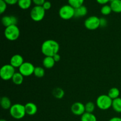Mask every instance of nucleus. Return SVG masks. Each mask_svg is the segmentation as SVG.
<instances>
[{
	"label": "nucleus",
	"mask_w": 121,
	"mask_h": 121,
	"mask_svg": "<svg viewBox=\"0 0 121 121\" xmlns=\"http://www.w3.org/2000/svg\"><path fill=\"white\" fill-rule=\"evenodd\" d=\"M59 49V44L54 40H46L43 43L41 47V52L45 56L53 57L57 54Z\"/></svg>",
	"instance_id": "obj_1"
},
{
	"label": "nucleus",
	"mask_w": 121,
	"mask_h": 121,
	"mask_svg": "<svg viewBox=\"0 0 121 121\" xmlns=\"http://www.w3.org/2000/svg\"><path fill=\"white\" fill-rule=\"evenodd\" d=\"M9 113L13 118L15 119H21L26 115L25 105L21 104H15L12 105L9 109Z\"/></svg>",
	"instance_id": "obj_2"
},
{
	"label": "nucleus",
	"mask_w": 121,
	"mask_h": 121,
	"mask_svg": "<svg viewBox=\"0 0 121 121\" xmlns=\"http://www.w3.org/2000/svg\"><path fill=\"white\" fill-rule=\"evenodd\" d=\"M112 100L108 95H101L96 99V106L103 111H106L112 107Z\"/></svg>",
	"instance_id": "obj_3"
},
{
	"label": "nucleus",
	"mask_w": 121,
	"mask_h": 121,
	"mask_svg": "<svg viewBox=\"0 0 121 121\" xmlns=\"http://www.w3.org/2000/svg\"><path fill=\"white\" fill-rule=\"evenodd\" d=\"M20 31L17 25H12L6 27L4 30V35L7 40L9 41H15L19 38Z\"/></svg>",
	"instance_id": "obj_4"
},
{
	"label": "nucleus",
	"mask_w": 121,
	"mask_h": 121,
	"mask_svg": "<svg viewBox=\"0 0 121 121\" xmlns=\"http://www.w3.org/2000/svg\"><path fill=\"white\" fill-rule=\"evenodd\" d=\"M15 68L10 64L5 65L0 70V76L4 80H9L12 79L13 76L15 74Z\"/></svg>",
	"instance_id": "obj_5"
},
{
	"label": "nucleus",
	"mask_w": 121,
	"mask_h": 121,
	"mask_svg": "<svg viewBox=\"0 0 121 121\" xmlns=\"http://www.w3.org/2000/svg\"><path fill=\"white\" fill-rule=\"evenodd\" d=\"M59 14L63 20H70L74 17V8L70 5H65L60 8Z\"/></svg>",
	"instance_id": "obj_6"
},
{
	"label": "nucleus",
	"mask_w": 121,
	"mask_h": 121,
	"mask_svg": "<svg viewBox=\"0 0 121 121\" xmlns=\"http://www.w3.org/2000/svg\"><path fill=\"white\" fill-rule=\"evenodd\" d=\"M46 10L43 6H37L33 7L30 12L31 18L35 22H39L43 20L45 16Z\"/></svg>",
	"instance_id": "obj_7"
},
{
	"label": "nucleus",
	"mask_w": 121,
	"mask_h": 121,
	"mask_svg": "<svg viewBox=\"0 0 121 121\" xmlns=\"http://www.w3.org/2000/svg\"><path fill=\"white\" fill-rule=\"evenodd\" d=\"M85 27L89 30H95L100 27V18L97 16H91L86 19Z\"/></svg>",
	"instance_id": "obj_8"
},
{
	"label": "nucleus",
	"mask_w": 121,
	"mask_h": 121,
	"mask_svg": "<svg viewBox=\"0 0 121 121\" xmlns=\"http://www.w3.org/2000/svg\"><path fill=\"white\" fill-rule=\"evenodd\" d=\"M34 69L35 67L31 63L24 62L19 67V72L24 77H27L34 74Z\"/></svg>",
	"instance_id": "obj_9"
},
{
	"label": "nucleus",
	"mask_w": 121,
	"mask_h": 121,
	"mask_svg": "<svg viewBox=\"0 0 121 121\" xmlns=\"http://www.w3.org/2000/svg\"><path fill=\"white\" fill-rule=\"evenodd\" d=\"M71 111L74 115L82 116L86 112L85 105L82 103L79 102L74 103L71 106Z\"/></svg>",
	"instance_id": "obj_10"
},
{
	"label": "nucleus",
	"mask_w": 121,
	"mask_h": 121,
	"mask_svg": "<svg viewBox=\"0 0 121 121\" xmlns=\"http://www.w3.org/2000/svg\"><path fill=\"white\" fill-rule=\"evenodd\" d=\"M1 22H2V25L6 28V27L12 26V25L17 24L18 19L16 17L13 16V15H11V16L5 15L2 18Z\"/></svg>",
	"instance_id": "obj_11"
},
{
	"label": "nucleus",
	"mask_w": 121,
	"mask_h": 121,
	"mask_svg": "<svg viewBox=\"0 0 121 121\" xmlns=\"http://www.w3.org/2000/svg\"><path fill=\"white\" fill-rule=\"evenodd\" d=\"M24 63L23 57L20 54H15L10 59V65L14 68H19Z\"/></svg>",
	"instance_id": "obj_12"
},
{
	"label": "nucleus",
	"mask_w": 121,
	"mask_h": 121,
	"mask_svg": "<svg viewBox=\"0 0 121 121\" xmlns=\"http://www.w3.org/2000/svg\"><path fill=\"white\" fill-rule=\"evenodd\" d=\"M26 114L30 116L35 115L37 112L38 108L37 105L33 102H28L25 105Z\"/></svg>",
	"instance_id": "obj_13"
},
{
	"label": "nucleus",
	"mask_w": 121,
	"mask_h": 121,
	"mask_svg": "<svg viewBox=\"0 0 121 121\" xmlns=\"http://www.w3.org/2000/svg\"><path fill=\"white\" fill-rule=\"evenodd\" d=\"M87 14V9L85 6L82 5L78 8H74V17H83Z\"/></svg>",
	"instance_id": "obj_14"
},
{
	"label": "nucleus",
	"mask_w": 121,
	"mask_h": 121,
	"mask_svg": "<svg viewBox=\"0 0 121 121\" xmlns=\"http://www.w3.org/2000/svg\"><path fill=\"white\" fill-rule=\"evenodd\" d=\"M55 61L53 57L46 56L43 60V65L46 69H51L55 65Z\"/></svg>",
	"instance_id": "obj_15"
},
{
	"label": "nucleus",
	"mask_w": 121,
	"mask_h": 121,
	"mask_svg": "<svg viewBox=\"0 0 121 121\" xmlns=\"http://www.w3.org/2000/svg\"><path fill=\"white\" fill-rule=\"evenodd\" d=\"M0 104H1L2 108L5 110L9 109L12 106L11 102L10 99L7 96H3L1 98Z\"/></svg>",
	"instance_id": "obj_16"
},
{
	"label": "nucleus",
	"mask_w": 121,
	"mask_h": 121,
	"mask_svg": "<svg viewBox=\"0 0 121 121\" xmlns=\"http://www.w3.org/2000/svg\"><path fill=\"white\" fill-rule=\"evenodd\" d=\"M110 6L112 11L116 13H121V0H115L111 2Z\"/></svg>",
	"instance_id": "obj_17"
},
{
	"label": "nucleus",
	"mask_w": 121,
	"mask_h": 121,
	"mask_svg": "<svg viewBox=\"0 0 121 121\" xmlns=\"http://www.w3.org/2000/svg\"><path fill=\"white\" fill-rule=\"evenodd\" d=\"M12 81L15 85H20L22 83L24 80V76L20 73V72H15V74L12 78Z\"/></svg>",
	"instance_id": "obj_18"
},
{
	"label": "nucleus",
	"mask_w": 121,
	"mask_h": 121,
	"mask_svg": "<svg viewBox=\"0 0 121 121\" xmlns=\"http://www.w3.org/2000/svg\"><path fill=\"white\" fill-rule=\"evenodd\" d=\"M112 108L117 113H121V98H118L112 101Z\"/></svg>",
	"instance_id": "obj_19"
},
{
	"label": "nucleus",
	"mask_w": 121,
	"mask_h": 121,
	"mask_svg": "<svg viewBox=\"0 0 121 121\" xmlns=\"http://www.w3.org/2000/svg\"><path fill=\"white\" fill-rule=\"evenodd\" d=\"M81 121H97L96 116L92 113L85 112L81 116L80 118Z\"/></svg>",
	"instance_id": "obj_20"
},
{
	"label": "nucleus",
	"mask_w": 121,
	"mask_h": 121,
	"mask_svg": "<svg viewBox=\"0 0 121 121\" xmlns=\"http://www.w3.org/2000/svg\"><path fill=\"white\" fill-rule=\"evenodd\" d=\"M32 0H18V5L19 7L22 9H27L31 5Z\"/></svg>",
	"instance_id": "obj_21"
},
{
	"label": "nucleus",
	"mask_w": 121,
	"mask_h": 121,
	"mask_svg": "<svg viewBox=\"0 0 121 121\" xmlns=\"http://www.w3.org/2000/svg\"><path fill=\"white\" fill-rule=\"evenodd\" d=\"M52 94L56 98L58 99H61L65 96V92L60 87H56V88L54 89L52 92Z\"/></svg>",
	"instance_id": "obj_22"
},
{
	"label": "nucleus",
	"mask_w": 121,
	"mask_h": 121,
	"mask_svg": "<svg viewBox=\"0 0 121 121\" xmlns=\"http://www.w3.org/2000/svg\"><path fill=\"white\" fill-rule=\"evenodd\" d=\"M119 95H120V91L118 89L117 87H112L111 89L109 91L108 94V95L112 99H117V98H119Z\"/></svg>",
	"instance_id": "obj_23"
},
{
	"label": "nucleus",
	"mask_w": 121,
	"mask_h": 121,
	"mask_svg": "<svg viewBox=\"0 0 121 121\" xmlns=\"http://www.w3.org/2000/svg\"><path fill=\"white\" fill-rule=\"evenodd\" d=\"M85 0H68L69 5L74 8H78L83 5Z\"/></svg>",
	"instance_id": "obj_24"
},
{
	"label": "nucleus",
	"mask_w": 121,
	"mask_h": 121,
	"mask_svg": "<svg viewBox=\"0 0 121 121\" xmlns=\"http://www.w3.org/2000/svg\"><path fill=\"white\" fill-rule=\"evenodd\" d=\"M34 74L35 77L39 78H43L45 74V70L43 67H35L34 69Z\"/></svg>",
	"instance_id": "obj_25"
},
{
	"label": "nucleus",
	"mask_w": 121,
	"mask_h": 121,
	"mask_svg": "<svg viewBox=\"0 0 121 121\" xmlns=\"http://www.w3.org/2000/svg\"><path fill=\"white\" fill-rule=\"evenodd\" d=\"M95 109V105L92 102H89L85 105V111L86 112L88 113H93Z\"/></svg>",
	"instance_id": "obj_26"
},
{
	"label": "nucleus",
	"mask_w": 121,
	"mask_h": 121,
	"mask_svg": "<svg viewBox=\"0 0 121 121\" xmlns=\"http://www.w3.org/2000/svg\"><path fill=\"white\" fill-rule=\"evenodd\" d=\"M112 9L110 5H104L100 9V12H101L102 14L104 15H108L110 14L112 12Z\"/></svg>",
	"instance_id": "obj_27"
},
{
	"label": "nucleus",
	"mask_w": 121,
	"mask_h": 121,
	"mask_svg": "<svg viewBox=\"0 0 121 121\" xmlns=\"http://www.w3.org/2000/svg\"><path fill=\"white\" fill-rule=\"evenodd\" d=\"M7 4L4 0H0V14H3L7 9Z\"/></svg>",
	"instance_id": "obj_28"
},
{
	"label": "nucleus",
	"mask_w": 121,
	"mask_h": 121,
	"mask_svg": "<svg viewBox=\"0 0 121 121\" xmlns=\"http://www.w3.org/2000/svg\"><path fill=\"white\" fill-rule=\"evenodd\" d=\"M108 25V21L106 18L102 17L100 18V27H106Z\"/></svg>",
	"instance_id": "obj_29"
},
{
	"label": "nucleus",
	"mask_w": 121,
	"mask_h": 121,
	"mask_svg": "<svg viewBox=\"0 0 121 121\" xmlns=\"http://www.w3.org/2000/svg\"><path fill=\"white\" fill-rule=\"evenodd\" d=\"M51 7H52V4L49 1H45L44 4L43 5V7L45 10H48L49 9H50Z\"/></svg>",
	"instance_id": "obj_30"
},
{
	"label": "nucleus",
	"mask_w": 121,
	"mask_h": 121,
	"mask_svg": "<svg viewBox=\"0 0 121 121\" xmlns=\"http://www.w3.org/2000/svg\"><path fill=\"white\" fill-rule=\"evenodd\" d=\"M33 3L37 6H43L45 2V0H32Z\"/></svg>",
	"instance_id": "obj_31"
},
{
	"label": "nucleus",
	"mask_w": 121,
	"mask_h": 121,
	"mask_svg": "<svg viewBox=\"0 0 121 121\" xmlns=\"http://www.w3.org/2000/svg\"><path fill=\"white\" fill-rule=\"evenodd\" d=\"M7 4L8 5H14L15 4L18 3V0H4Z\"/></svg>",
	"instance_id": "obj_32"
},
{
	"label": "nucleus",
	"mask_w": 121,
	"mask_h": 121,
	"mask_svg": "<svg viewBox=\"0 0 121 121\" xmlns=\"http://www.w3.org/2000/svg\"><path fill=\"white\" fill-rule=\"evenodd\" d=\"M53 57V59H54L55 62H59V61L60 60V59H61L60 54H59L58 53L57 54H56Z\"/></svg>",
	"instance_id": "obj_33"
},
{
	"label": "nucleus",
	"mask_w": 121,
	"mask_h": 121,
	"mask_svg": "<svg viewBox=\"0 0 121 121\" xmlns=\"http://www.w3.org/2000/svg\"><path fill=\"white\" fill-rule=\"evenodd\" d=\"M96 1L98 2V3L100 4L105 5L108 2H111V0H96Z\"/></svg>",
	"instance_id": "obj_34"
},
{
	"label": "nucleus",
	"mask_w": 121,
	"mask_h": 121,
	"mask_svg": "<svg viewBox=\"0 0 121 121\" xmlns=\"http://www.w3.org/2000/svg\"><path fill=\"white\" fill-rule=\"evenodd\" d=\"M109 121H121V118L120 117H113Z\"/></svg>",
	"instance_id": "obj_35"
},
{
	"label": "nucleus",
	"mask_w": 121,
	"mask_h": 121,
	"mask_svg": "<svg viewBox=\"0 0 121 121\" xmlns=\"http://www.w3.org/2000/svg\"><path fill=\"white\" fill-rule=\"evenodd\" d=\"M0 121H7L5 120V119H1V120H0Z\"/></svg>",
	"instance_id": "obj_36"
},
{
	"label": "nucleus",
	"mask_w": 121,
	"mask_h": 121,
	"mask_svg": "<svg viewBox=\"0 0 121 121\" xmlns=\"http://www.w3.org/2000/svg\"><path fill=\"white\" fill-rule=\"evenodd\" d=\"M115 1V0H111V2H112V1Z\"/></svg>",
	"instance_id": "obj_37"
}]
</instances>
